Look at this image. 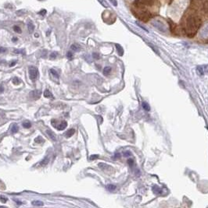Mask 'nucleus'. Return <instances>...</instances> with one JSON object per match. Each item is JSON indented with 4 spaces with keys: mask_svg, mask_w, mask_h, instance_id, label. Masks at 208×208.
I'll return each mask as SVG.
<instances>
[{
    "mask_svg": "<svg viewBox=\"0 0 208 208\" xmlns=\"http://www.w3.org/2000/svg\"><path fill=\"white\" fill-rule=\"evenodd\" d=\"M201 25L202 20L199 15L195 13H190L185 19L184 31L189 38H192L196 35Z\"/></svg>",
    "mask_w": 208,
    "mask_h": 208,
    "instance_id": "1",
    "label": "nucleus"
},
{
    "mask_svg": "<svg viewBox=\"0 0 208 208\" xmlns=\"http://www.w3.org/2000/svg\"><path fill=\"white\" fill-rule=\"evenodd\" d=\"M132 13L140 20L143 22H147L151 20L153 17V13L149 11L145 7H135V9H132Z\"/></svg>",
    "mask_w": 208,
    "mask_h": 208,
    "instance_id": "2",
    "label": "nucleus"
},
{
    "mask_svg": "<svg viewBox=\"0 0 208 208\" xmlns=\"http://www.w3.org/2000/svg\"><path fill=\"white\" fill-rule=\"evenodd\" d=\"M157 0H135L133 3L134 7H146V6H153L156 5Z\"/></svg>",
    "mask_w": 208,
    "mask_h": 208,
    "instance_id": "3",
    "label": "nucleus"
},
{
    "mask_svg": "<svg viewBox=\"0 0 208 208\" xmlns=\"http://www.w3.org/2000/svg\"><path fill=\"white\" fill-rule=\"evenodd\" d=\"M29 76H30V79L32 80H35L37 78H38V69L34 67V66H32L29 68Z\"/></svg>",
    "mask_w": 208,
    "mask_h": 208,
    "instance_id": "4",
    "label": "nucleus"
},
{
    "mask_svg": "<svg viewBox=\"0 0 208 208\" xmlns=\"http://www.w3.org/2000/svg\"><path fill=\"white\" fill-rule=\"evenodd\" d=\"M99 167L100 169H102V171H105V172L113 171V168L111 166L105 164V163H99Z\"/></svg>",
    "mask_w": 208,
    "mask_h": 208,
    "instance_id": "5",
    "label": "nucleus"
},
{
    "mask_svg": "<svg viewBox=\"0 0 208 208\" xmlns=\"http://www.w3.org/2000/svg\"><path fill=\"white\" fill-rule=\"evenodd\" d=\"M41 91L40 90H35L30 93V96L33 99H38L41 96Z\"/></svg>",
    "mask_w": 208,
    "mask_h": 208,
    "instance_id": "6",
    "label": "nucleus"
},
{
    "mask_svg": "<svg viewBox=\"0 0 208 208\" xmlns=\"http://www.w3.org/2000/svg\"><path fill=\"white\" fill-rule=\"evenodd\" d=\"M168 23L170 24V29H171V32L174 33V34H175V31H177V25L172 20H168Z\"/></svg>",
    "mask_w": 208,
    "mask_h": 208,
    "instance_id": "7",
    "label": "nucleus"
},
{
    "mask_svg": "<svg viewBox=\"0 0 208 208\" xmlns=\"http://www.w3.org/2000/svg\"><path fill=\"white\" fill-rule=\"evenodd\" d=\"M67 126V123L66 121H62V123L59 124V126H56L58 130H64L66 129V127Z\"/></svg>",
    "mask_w": 208,
    "mask_h": 208,
    "instance_id": "8",
    "label": "nucleus"
},
{
    "mask_svg": "<svg viewBox=\"0 0 208 208\" xmlns=\"http://www.w3.org/2000/svg\"><path fill=\"white\" fill-rule=\"evenodd\" d=\"M49 161V156H46L45 158H43V160L39 163V165L41 167L42 166H46V165H48V163Z\"/></svg>",
    "mask_w": 208,
    "mask_h": 208,
    "instance_id": "9",
    "label": "nucleus"
},
{
    "mask_svg": "<svg viewBox=\"0 0 208 208\" xmlns=\"http://www.w3.org/2000/svg\"><path fill=\"white\" fill-rule=\"evenodd\" d=\"M74 132H75V130H74V129H69L68 131H67V132L64 133V136H65L67 138H70V137H71L74 134Z\"/></svg>",
    "mask_w": 208,
    "mask_h": 208,
    "instance_id": "10",
    "label": "nucleus"
},
{
    "mask_svg": "<svg viewBox=\"0 0 208 208\" xmlns=\"http://www.w3.org/2000/svg\"><path fill=\"white\" fill-rule=\"evenodd\" d=\"M70 48H71V50H73L74 52H78L81 49V47H80V45H78V44H73L72 45L70 46Z\"/></svg>",
    "mask_w": 208,
    "mask_h": 208,
    "instance_id": "11",
    "label": "nucleus"
},
{
    "mask_svg": "<svg viewBox=\"0 0 208 208\" xmlns=\"http://www.w3.org/2000/svg\"><path fill=\"white\" fill-rule=\"evenodd\" d=\"M44 96L46 97V98H53V94L49 90H46L44 91Z\"/></svg>",
    "mask_w": 208,
    "mask_h": 208,
    "instance_id": "12",
    "label": "nucleus"
},
{
    "mask_svg": "<svg viewBox=\"0 0 208 208\" xmlns=\"http://www.w3.org/2000/svg\"><path fill=\"white\" fill-rule=\"evenodd\" d=\"M27 28H28V31L30 33H32L35 30V25L32 23V22H29L27 23Z\"/></svg>",
    "mask_w": 208,
    "mask_h": 208,
    "instance_id": "13",
    "label": "nucleus"
},
{
    "mask_svg": "<svg viewBox=\"0 0 208 208\" xmlns=\"http://www.w3.org/2000/svg\"><path fill=\"white\" fill-rule=\"evenodd\" d=\"M46 132H47V134L49 135V137L53 140H54V141L56 140V137L55 134L53 133V132H52L51 130H49V129H48V130L46 131Z\"/></svg>",
    "mask_w": 208,
    "mask_h": 208,
    "instance_id": "14",
    "label": "nucleus"
},
{
    "mask_svg": "<svg viewBox=\"0 0 208 208\" xmlns=\"http://www.w3.org/2000/svg\"><path fill=\"white\" fill-rule=\"evenodd\" d=\"M18 129H19V127H18V126L17 125V124H13L12 125V128H11V132H13V133H16V132H18Z\"/></svg>",
    "mask_w": 208,
    "mask_h": 208,
    "instance_id": "15",
    "label": "nucleus"
},
{
    "mask_svg": "<svg viewBox=\"0 0 208 208\" xmlns=\"http://www.w3.org/2000/svg\"><path fill=\"white\" fill-rule=\"evenodd\" d=\"M110 72H111V67H110V66H107L103 69V74L105 76H107L108 74L110 73Z\"/></svg>",
    "mask_w": 208,
    "mask_h": 208,
    "instance_id": "16",
    "label": "nucleus"
},
{
    "mask_svg": "<svg viewBox=\"0 0 208 208\" xmlns=\"http://www.w3.org/2000/svg\"><path fill=\"white\" fill-rule=\"evenodd\" d=\"M142 108H144V110H145V111H147V112L150 110V105H149V104H148L147 102L143 101L142 104Z\"/></svg>",
    "mask_w": 208,
    "mask_h": 208,
    "instance_id": "17",
    "label": "nucleus"
},
{
    "mask_svg": "<svg viewBox=\"0 0 208 208\" xmlns=\"http://www.w3.org/2000/svg\"><path fill=\"white\" fill-rule=\"evenodd\" d=\"M116 48H117V52H118V54L120 55H123V52H124V51H123V48H122V47L120 45V44H116Z\"/></svg>",
    "mask_w": 208,
    "mask_h": 208,
    "instance_id": "18",
    "label": "nucleus"
},
{
    "mask_svg": "<svg viewBox=\"0 0 208 208\" xmlns=\"http://www.w3.org/2000/svg\"><path fill=\"white\" fill-rule=\"evenodd\" d=\"M153 192L155 194H157V195H158V194H160L161 193V189L158 187V186H153Z\"/></svg>",
    "mask_w": 208,
    "mask_h": 208,
    "instance_id": "19",
    "label": "nucleus"
},
{
    "mask_svg": "<svg viewBox=\"0 0 208 208\" xmlns=\"http://www.w3.org/2000/svg\"><path fill=\"white\" fill-rule=\"evenodd\" d=\"M203 11L205 13H208V1L205 2L203 5Z\"/></svg>",
    "mask_w": 208,
    "mask_h": 208,
    "instance_id": "20",
    "label": "nucleus"
},
{
    "mask_svg": "<svg viewBox=\"0 0 208 208\" xmlns=\"http://www.w3.org/2000/svg\"><path fill=\"white\" fill-rule=\"evenodd\" d=\"M32 203L33 206H43V205H44L43 202L39 201V200H35V201H33Z\"/></svg>",
    "mask_w": 208,
    "mask_h": 208,
    "instance_id": "21",
    "label": "nucleus"
},
{
    "mask_svg": "<svg viewBox=\"0 0 208 208\" xmlns=\"http://www.w3.org/2000/svg\"><path fill=\"white\" fill-rule=\"evenodd\" d=\"M197 72L200 75H203L204 74V69L202 66H197Z\"/></svg>",
    "mask_w": 208,
    "mask_h": 208,
    "instance_id": "22",
    "label": "nucleus"
},
{
    "mask_svg": "<svg viewBox=\"0 0 208 208\" xmlns=\"http://www.w3.org/2000/svg\"><path fill=\"white\" fill-rule=\"evenodd\" d=\"M13 31L16 32V33H19V34H20L22 32L21 31V29L18 26H14L13 27Z\"/></svg>",
    "mask_w": 208,
    "mask_h": 208,
    "instance_id": "23",
    "label": "nucleus"
},
{
    "mask_svg": "<svg viewBox=\"0 0 208 208\" xmlns=\"http://www.w3.org/2000/svg\"><path fill=\"white\" fill-rule=\"evenodd\" d=\"M35 141L37 143H43V142H44V140H43V138H42V137H38L37 138H35Z\"/></svg>",
    "mask_w": 208,
    "mask_h": 208,
    "instance_id": "24",
    "label": "nucleus"
},
{
    "mask_svg": "<svg viewBox=\"0 0 208 208\" xmlns=\"http://www.w3.org/2000/svg\"><path fill=\"white\" fill-rule=\"evenodd\" d=\"M107 189H109L110 191H113V190L116 189V186L112 185V184H109V185H107Z\"/></svg>",
    "mask_w": 208,
    "mask_h": 208,
    "instance_id": "25",
    "label": "nucleus"
},
{
    "mask_svg": "<svg viewBox=\"0 0 208 208\" xmlns=\"http://www.w3.org/2000/svg\"><path fill=\"white\" fill-rule=\"evenodd\" d=\"M14 53H16V54H23L24 55L25 54V51L24 49H21V50H17V49H15L14 50Z\"/></svg>",
    "mask_w": 208,
    "mask_h": 208,
    "instance_id": "26",
    "label": "nucleus"
},
{
    "mask_svg": "<svg viewBox=\"0 0 208 208\" xmlns=\"http://www.w3.org/2000/svg\"><path fill=\"white\" fill-rule=\"evenodd\" d=\"M23 126H24V128L28 129V128H30V127L32 126V124L30 123L29 122H25V123H23Z\"/></svg>",
    "mask_w": 208,
    "mask_h": 208,
    "instance_id": "27",
    "label": "nucleus"
},
{
    "mask_svg": "<svg viewBox=\"0 0 208 208\" xmlns=\"http://www.w3.org/2000/svg\"><path fill=\"white\" fill-rule=\"evenodd\" d=\"M13 83L15 85H17V84L20 83V80H19L17 77H14V78L13 79Z\"/></svg>",
    "mask_w": 208,
    "mask_h": 208,
    "instance_id": "28",
    "label": "nucleus"
},
{
    "mask_svg": "<svg viewBox=\"0 0 208 208\" xmlns=\"http://www.w3.org/2000/svg\"><path fill=\"white\" fill-rule=\"evenodd\" d=\"M50 72L53 74V75L55 77H56V78H58V77H59V74H58V73H57V72H56L54 69H50Z\"/></svg>",
    "mask_w": 208,
    "mask_h": 208,
    "instance_id": "29",
    "label": "nucleus"
},
{
    "mask_svg": "<svg viewBox=\"0 0 208 208\" xmlns=\"http://www.w3.org/2000/svg\"><path fill=\"white\" fill-rule=\"evenodd\" d=\"M0 200H1L2 203H5L7 202L8 200H7L6 197H3V196H1V195H0Z\"/></svg>",
    "mask_w": 208,
    "mask_h": 208,
    "instance_id": "30",
    "label": "nucleus"
},
{
    "mask_svg": "<svg viewBox=\"0 0 208 208\" xmlns=\"http://www.w3.org/2000/svg\"><path fill=\"white\" fill-rule=\"evenodd\" d=\"M56 56H57V53H56V52H52V53L50 54V55H49V57H50V58H51V59H54V58H56Z\"/></svg>",
    "mask_w": 208,
    "mask_h": 208,
    "instance_id": "31",
    "label": "nucleus"
},
{
    "mask_svg": "<svg viewBox=\"0 0 208 208\" xmlns=\"http://www.w3.org/2000/svg\"><path fill=\"white\" fill-rule=\"evenodd\" d=\"M92 57L94 58H96V59H99V55L98 54V53H96V52H94V53H92Z\"/></svg>",
    "mask_w": 208,
    "mask_h": 208,
    "instance_id": "32",
    "label": "nucleus"
},
{
    "mask_svg": "<svg viewBox=\"0 0 208 208\" xmlns=\"http://www.w3.org/2000/svg\"><path fill=\"white\" fill-rule=\"evenodd\" d=\"M124 157H130V156H131V153L130 152V151H124Z\"/></svg>",
    "mask_w": 208,
    "mask_h": 208,
    "instance_id": "33",
    "label": "nucleus"
},
{
    "mask_svg": "<svg viewBox=\"0 0 208 208\" xmlns=\"http://www.w3.org/2000/svg\"><path fill=\"white\" fill-rule=\"evenodd\" d=\"M67 57L69 59H72V58H73V54H72V52H68L67 53Z\"/></svg>",
    "mask_w": 208,
    "mask_h": 208,
    "instance_id": "34",
    "label": "nucleus"
},
{
    "mask_svg": "<svg viewBox=\"0 0 208 208\" xmlns=\"http://www.w3.org/2000/svg\"><path fill=\"white\" fill-rule=\"evenodd\" d=\"M39 15H41V16H45V15L46 14V9H43V10H41L39 13H38Z\"/></svg>",
    "mask_w": 208,
    "mask_h": 208,
    "instance_id": "35",
    "label": "nucleus"
},
{
    "mask_svg": "<svg viewBox=\"0 0 208 208\" xmlns=\"http://www.w3.org/2000/svg\"><path fill=\"white\" fill-rule=\"evenodd\" d=\"M128 165H129L130 166H132L133 164H134V161H133V159L129 158V159L128 160Z\"/></svg>",
    "mask_w": 208,
    "mask_h": 208,
    "instance_id": "36",
    "label": "nucleus"
},
{
    "mask_svg": "<svg viewBox=\"0 0 208 208\" xmlns=\"http://www.w3.org/2000/svg\"><path fill=\"white\" fill-rule=\"evenodd\" d=\"M99 157V155H91L90 156V157H89V159H90L91 161H92V160H95V159H96V158H98Z\"/></svg>",
    "mask_w": 208,
    "mask_h": 208,
    "instance_id": "37",
    "label": "nucleus"
},
{
    "mask_svg": "<svg viewBox=\"0 0 208 208\" xmlns=\"http://www.w3.org/2000/svg\"><path fill=\"white\" fill-rule=\"evenodd\" d=\"M6 52V48H3V47H0V53H4Z\"/></svg>",
    "mask_w": 208,
    "mask_h": 208,
    "instance_id": "38",
    "label": "nucleus"
},
{
    "mask_svg": "<svg viewBox=\"0 0 208 208\" xmlns=\"http://www.w3.org/2000/svg\"><path fill=\"white\" fill-rule=\"evenodd\" d=\"M110 1L113 3V5L114 6H117V1L116 0H110Z\"/></svg>",
    "mask_w": 208,
    "mask_h": 208,
    "instance_id": "39",
    "label": "nucleus"
},
{
    "mask_svg": "<svg viewBox=\"0 0 208 208\" xmlns=\"http://www.w3.org/2000/svg\"><path fill=\"white\" fill-rule=\"evenodd\" d=\"M16 63H17V62H16V61H14V62H13V63H11L9 64V67H12V66H14L15 65H16Z\"/></svg>",
    "mask_w": 208,
    "mask_h": 208,
    "instance_id": "40",
    "label": "nucleus"
},
{
    "mask_svg": "<svg viewBox=\"0 0 208 208\" xmlns=\"http://www.w3.org/2000/svg\"><path fill=\"white\" fill-rule=\"evenodd\" d=\"M203 69H204L205 72H208V65H206V66H204Z\"/></svg>",
    "mask_w": 208,
    "mask_h": 208,
    "instance_id": "41",
    "label": "nucleus"
},
{
    "mask_svg": "<svg viewBox=\"0 0 208 208\" xmlns=\"http://www.w3.org/2000/svg\"><path fill=\"white\" fill-rule=\"evenodd\" d=\"M3 91H4V88H3V86H1V87H0V94H2Z\"/></svg>",
    "mask_w": 208,
    "mask_h": 208,
    "instance_id": "42",
    "label": "nucleus"
},
{
    "mask_svg": "<svg viewBox=\"0 0 208 208\" xmlns=\"http://www.w3.org/2000/svg\"><path fill=\"white\" fill-rule=\"evenodd\" d=\"M121 157V154H116L115 155H114V157H113V158H117V157Z\"/></svg>",
    "mask_w": 208,
    "mask_h": 208,
    "instance_id": "43",
    "label": "nucleus"
},
{
    "mask_svg": "<svg viewBox=\"0 0 208 208\" xmlns=\"http://www.w3.org/2000/svg\"><path fill=\"white\" fill-rule=\"evenodd\" d=\"M15 201H16V203H17V204H19V205H20V204H22L23 203H21L20 201H19V200H14Z\"/></svg>",
    "mask_w": 208,
    "mask_h": 208,
    "instance_id": "44",
    "label": "nucleus"
},
{
    "mask_svg": "<svg viewBox=\"0 0 208 208\" xmlns=\"http://www.w3.org/2000/svg\"><path fill=\"white\" fill-rule=\"evenodd\" d=\"M17 38H13V41H17Z\"/></svg>",
    "mask_w": 208,
    "mask_h": 208,
    "instance_id": "45",
    "label": "nucleus"
},
{
    "mask_svg": "<svg viewBox=\"0 0 208 208\" xmlns=\"http://www.w3.org/2000/svg\"><path fill=\"white\" fill-rule=\"evenodd\" d=\"M38 36H39V35H38V34H35V37H36V38H37V37H38Z\"/></svg>",
    "mask_w": 208,
    "mask_h": 208,
    "instance_id": "46",
    "label": "nucleus"
},
{
    "mask_svg": "<svg viewBox=\"0 0 208 208\" xmlns=\"http://www.w3.org/2000/svg\"><path fill=\"white\" fill-rule=\"evenodd\" d=\"M193 1H203V0H193Z\"/></svg>",
    "mask_w": 208,
    "mask_h": 208,
    "instance_id": "47",
    "label": "nucleus"
},
{
    "mask_svg": "<svg viewBox=\"0 0 208 208\" xmlns=\"http://www.w3.org/2000/svg\"><path fill=\"white\" fill-rule=\"evenodd\" d=\"M169 1H170V2H171V1H172V0H169Z\"/></svg>",
    "mask_w": 208,
    "mask_h": 208,
    "instance_id": "48",
    "label": "nucleus"
}]
</instances>
